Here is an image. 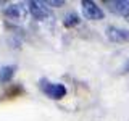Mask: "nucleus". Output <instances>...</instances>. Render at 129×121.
I'll list each match as a JSON object with an SVG mask.
<instances>
[{"label": "nucleus", "instance_id": "obj_1", "mask_svg": "<svg viewBox=\"0 0 129 121\" xmlns=\"http://www.w3.org/2000/svg\"><path fill=\"white\" fill-rule=\"evenodd\" d=\"M40 87H42L44 94L47 97L55 99V100H60V99H63V97L66 95V87H64L63 84H60V82H47V81L44 79L42 84H40Z\"/></svg>", "mask_w": 129, "mask_h": 121}, {"label": "nucleus", "instance_id": "obj_2", "mask_svg": "<svg viewBox=\"0 0 129 121\" xmlns=\"http://www.w3.org/2000/svg\"><path fill=\"white\" fill-rule=\"evenodd\" d=\"M82 15L86 16L87 19H92V21H99V19L103 18V10L100 7H97L95 2H89V0H84L82 3Z\"/></svg>", "mask_w": 129, "mask_h": 121}, {"label": "nucleus", "instance_id": "obj_3", "mask_svg": "<svg viewBox=\"0 0 129 121\" xmlns=\"http://www.w3.org/2000/svg\"><path fill=\"white\" fill-rule=\"evenodd\" d=\"M27 5H29V13L36 19H45L50 16V10L45 7L44 2H29Z\"/></svg>", "mask_w": 129, "mask_h": 121}, {"label": "nucleus", "instance_id": "obj_4", "mask_svg": "<svg viewBox=\"0 0 129 121\" xmlns=\"http://www.w3.org/2000/svg\"><path fill=\"white\" fill-rule=\"evenodd\" d=\"M107 36L111 42H127L129 40V31L116 27V26H108L107 27Z\"/></svg>", "mask_w": 129, "mask_h": 121}, {"label": "nucleus", "instance_id": "obj_5", "mask_svg": "<svg viewBox=\"0 0 129 121\" xmlns=\"http://www.w3.org/2000/svg\"><path fill=\"white\" fill-rule=\"evenodd\" d=\"M105 5H108V8L113 11V13L118 15H126L129 11V2L127 0H116V2H105Z\"/></svg>", "mask_w": 129, "mask_h": 121}, {"label": "nucleus", "instance_id": "obj_6", "mask_svg": "<svg viewBox=\"0 0 129 121\" xmlns=\"http://www.w3.org/2000/svg\"><path fill=\"white\" fill-rule=\"evenodd\" d=\"M15 74V66H3L0 68V82H8Z\"/></svg>", "mask_w": 129, "mask_h": 121}, {"label": "nucleus", "instance_id": "obj_7", "mask_svg": "<svg viewBox=\"0 0 129 121\" xmlns=\"http://www.w3.org/2000/svg\"><path fill=\"white\" fill-rule=\"evenodd\" d=\"M63 24L66 27H73V26H76V24H79V16L76 15V13H70L64 18V21H63Z\"/></svg>", "mask_w": 129, "mask_h": 121}, {"label": "nucleus", "instance_id": "obj_8", "mask_svg": "<svg viewBox=\"0 0 129 121\" xmlns=\"http://www.w3.org/2000/svg\"><path fill=\"white\" fill-rule=\"evenodd\" d=\"M19 11H21V7H19V5H10V7L7 8L5 13L8 16H11V18H18V16H19Z\"/></svg>", "mask_w": 129, "mask_h": 121}, {"label": "nucleus", "instance_id": "obj_9", "mask_svg": "<svg viewBox=\"0 0 129 121\" xmlns=\"http://www.w3.org/2000/svg\"><path fill=\"white\" fill-rule=\"evenodd\" d=\"M45 5H52V7H63L64 2H55V0H47V2H44Z\"/></svg>", "mask_w": 129, "mask_h": 121}, {"label": "nucleus", "instance_id": "obj_10", "mask_svg": "<svg viewBox=\"0 0 129 121\" xmlns=\"http://www.w3.org/2000/svg\"><path fill=\"white\" fill-rule=\"evenodd\" d=\"M124 18H126V19H127V21H129V11H127V13H126V15H124Z\"/></svg>", "mask_w": 129, "mask_h": 121}]
</instances>
